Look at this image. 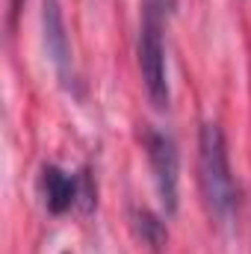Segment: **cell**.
<instances>
[{"label": "cell", "instance_id": "5", "mask_svg": "<svg viewBox=\"0 0 251 254\" xmlns=\"http://www.w3.org/2000/svg\"><path fill=\"white\" fill-rule=\"evenodd\" d=\"M39 190H42V198H45V207L60 216L71 207H80L83 175H68L60 166H45L42 175H39Z\"/></svg>", "mask_w": 251, "mask_h": 254}, {"label": "cell", "instance_id": "3", "mask_svg": "<svg viewBox=\"0 0 251 254\" xmlns=\"http://www.w3.org/2000/svg\"><path fill=\"white\" fill-rule=\"evenodd\" d=\"M142 145L148 154V166L154 175V187L160 195V204L166 210V216L178 213V195H181V154H178V142L157 130V127H145L142 133Z\"/></svg>", "mask_w": 251, "mask_h": 254}, {"label": "cell", "instance_id": "1", "mask_svg": "<svg viewBox=\"0 0 251 254\" xmlns=\"http://www.w3.org/2000/svg\"><path fill=\"white\" fill-rule=\"evenodd\" d=\"M198 184L207 210L219 222H228L240 204V190L231 172L225 133L216 122H204L198 130Z\"/></svg>", "mask_w": 251, "mask_h": 254}, {"label": "cell", "instance_id": "4", "mask_svg": "<svg viewBox=\"0 0 251 254\" xmlns=\"http://www.w3.org/2000/svg\"><path fill=\"white\" fill-rule=\"evenodd\" d=\"M42 36H45V48L48 57L57 68L60 80L65 86H74V57H71V39L65 30L63 6L60 0H42Z\"/></svg>", "mask_w": 251, "mask_h": 254}, {"label": "cell", "instance_id": "7", "mask_svg": "<svg viewBox=\"0 0 251 254\" xmlns=\"http://www.w3.org/2000/svg\"><path fill=\"white\" fill-rule=\"evenodd\" d=\"M24 9V0H9V30H15V21Z\"/></svg>", "mask_w": 251, "mask_h": 254}, {"label": "cell", "instance_id": "6", "mask_svg": "<svg viewBox=\"0 0 251 254\" xmlns=\"http://www.w3.org/2000/svg\"><path fill=\"white\" fill-rule=\"evenodd\" d=\"M130 222H133V234L151 249V252H163L166 249V243H169V231H166V222L157 216V213H151V210H133L130 213Z\"/></svg>", "mask_w": 251, "mask_h": 254}, {"label": "cell", "instance_id": "2", "mask_svg": "<svg viewBox=\"0 0 251 254\" xmlns=\"http://www.w3.org/2000/svg\"><path fill=\"white\" fill-rule=\"evenodd\" d=\"M172 15L142 6V24H139V39H136V60H139V74L148 101L157 110H166L172 101L169 92V68H166V42L163 30Z\"/></svg>", "mask_w": 251, "mask_h": 254}]
</instances>
